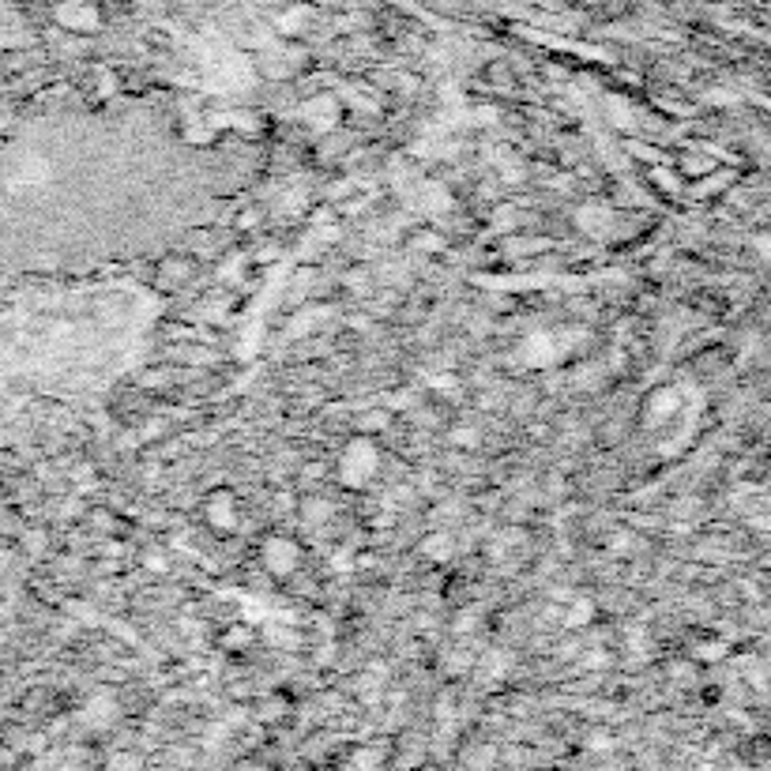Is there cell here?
<instances>
[{
    "mask_svg": "<svg viewBox=\"0 0 771 771\" xmlns=\"http://www.w3.org/2000/svg\"><path fill=\"white\" fill-rule=\"evenodd\" d=\"M339 470H343V478L350 486H358V481H365L376 470V449L370 441H354L343 455V463H339Z\"/></svg>",
    "mask_w": 771,
    "mask_h": 771,
    "instance_id": "1",
    "label": "cell"
},
{
    "mask_svg": "<svg viewBox=\"0 0 771 771\" xmlns=\"http://www.w3.org/2000/svg\"><path fill=\"white\" fill-rule=\"evenodd\" d=\"M264 560L275 576H291L294 565H297V546L291 538H268L264 546Z\"/></svg>",
    "mask_w": 771,
    "mask_h": 771,
    "instance_id": "2",
    "label": "cell"
},
{
    "mask_svg": "<svg viewBox=\"0 0 771 771\" xmlns=\"http://www.w3.org/2000/svg\"><path fill=\"white\" fill-rule=\"evenodd\" d=\"M207 515H212L215 528H234V523H238V512L230 508V497L226 494H218V497L207 501Z\"/></svg>",
    "mask_w": 771,
    "mask_h": 771,
    "instance_id": "3",
    "label": "cell"
}]
</instances>
